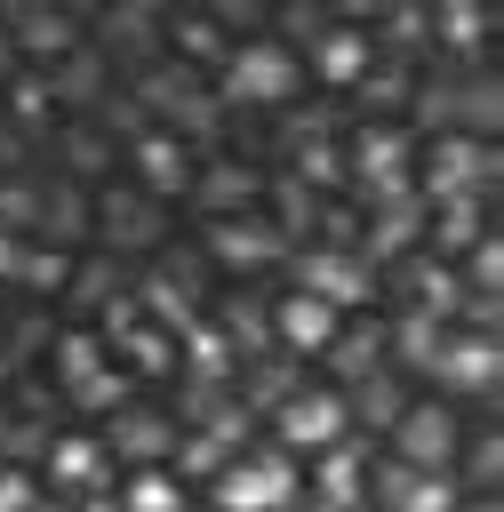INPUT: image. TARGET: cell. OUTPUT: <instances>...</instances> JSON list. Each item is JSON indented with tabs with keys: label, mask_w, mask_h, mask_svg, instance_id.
I'll return each mask as SVG.
<instances>
[{
	"label": "cell",
	"mask_w": 504,
	"mask_h": 512,
	"mask_svg": "<svg viewBox=\"0 0 504 512\" xmlns=\"http://www.w3.org/2000/svg\"><path fill=\"white\" fill-rule=\"evenodd\" d=\"M312 504H336V512L368 504V448L360 440H336V448L312 456Z\"/></svg>",
	"instance_id": "obj_18"
},
{
	"label": "cell",
	"mask_w": 504,
	"mask_h": 512,
	"mask_svg": "<svg viewBox=\"0 0 504 512\" xmlns=\"http://www.w3.org/2000/svg\"><path fill=\"white\" fill-rule=\"evenodd\" d=\"M464 448H472V456H456V464H464L480 488H496V432H480V440H464Z\"/></svg>",
	"instance_id": "obj_30"
},
{
	"label": "cell",
	"mask_w": 504,
	"mask_h": 512,
	"mask_svg": "<svg viewBox=\"0 0 504 512\" xmlns=\"http://www.w3.org/2000/svg\"><path fill=\"white\" fill-rule=\"evenodd\" d=\"M192 200L208 208V224H224V216H256V208H264V168L216 152V160L192 168Z\"/></svg>",
	"instance_id": "obj_11"
},
{
	"label": "cell",
	"mask_w": 504,
	"mask_h": 512,
	"mask_svg": "<svg viewBox=\"0 0 504 512\" xmlns=\"http://www.w3.org/2000/svg\"><path fill=\"white\" fill-rule=\"evenodd\" d=\"M40 80H48L56 112H96V104H104V88H112V64H104V56L80 40V48H72V56H56Z\"/></svg>",
	"instance_id": "obj_19"
},
{
	"label": "cell",
	"mask_w": 504,
	"mask_h": 512,
	"mask_svg": "<svg viewBox=\"0 0 504 512\" xmlns=\"http://www.w3.org/2000/svg\"><path fill=\"white\" fill-rule=\"evenodd\" d=\"M120 144H112V128L96 120V112H64L56 120V160H64V176L72 184H88V176H104V160H112Z\"/></svg>",
	"instance_id": "obj_20"
},
{
	"label": "cell",
	"mask_w": 504,
	"mask_h": 512,
	"mask_svg": "<svg viewBox=\"0 0 504 512\" xmlns=\"http://www.w3.org/2000/svg\"><path fill=\"white\" fill-rule=\"evenodd\" d=\"M104 360H112V352H104V336H96V328H56V336H48V368H56V384H64V392H72L80 376H96Z\"/></svg>",
	"instance_id": "obj_24"
},
{
	"label": "cell",
	"mask_w": 504,
	"mask_h": 512,
	"mask_svg": "<svg viewBox=\"0 0 504 512\" xmlns=\"http://www.w3.org/2000/svg\"><path fill=\"white\" fill-rule=\"evenodd\" d=\"M416 176V128L408 120H360L344 136V184L376 192V184H408Z\"/></svg>",
	"instance_id": "obj_4"
},
{
	"label": "cell",
	"mask_w": 504,
	"mask_h": 512,
	"mask_svg": "<svg viewBox=\"0 0 504 512\" xmlns=\"http://www.w3.org/2000/svg\"><path fill=\"white\" fill-rule=\"evenodd\" d=\"M296 496H304V480H296V456L288 448H240L208 480V504L216 512H288Z\"/></svg>",
	"instance_id": "obj_2"
},
{
	"label": "cell",
	"mask_w": 504,
	"mask_h": 512,
	"mask_svg": "<svg viewBox=\"0 0 504 512\" xmlns=\"http://www.w3.org/2000/svg\"><path fill=\"white\" fill-rule=\"evenodd\" d=\"M200 256H216L232 280H256L264 264L288 256V240H280V224L256 208V216H224V224H208V248H200Z\"/></svg>",
	"instance_id": "obj_9"
},
{
	"label": "cell",
	"mask_w": 504,
	"mask_h": 512,
	"mask_svg": "<svg viewBox=\"0 0 504 512\" xmlns=\"http://www.w3.org/2000/svg\"><path fill=\"white\" fill-rule=\"evenodd\" d=\"M160 232H168V216H160V200H144L136 184H104V192H96V232H88V240H104V248H120V256H144V248H160Z\"/></svg>",
	"instance_id": "obj_8"
},
{
	"label": "cell",
	"mask_w": 504,
	"mask_h": 512,
	"mask_svg": "<svg viewBox=\"0 0 504 512\" xmlns=\"http://www.w3.org/2000/svg\"><path fill=\"white\" fill-rule=\"evenodd\" d=\"M88 232H96V192L72 184V176H40V224H32V240H48V248H80Z\"/></svg>",
	"instance_id": "obj_16"
},
{
	"label": "cell",
	"mask_w": 504,
	"mask_h": 512,
	"mask_svg": "<svg viewBox=\"0 0 504 512\" xmlns=\"http://www.w3.org/2000/svg\"><path fill=\"white\" fill-rule=\"evenodd\" d=\"M40 472H48V488H64V496H96V488L112 480V456H104L96 432H48Z\"/></svg>",
	"instance_id": "obj_14"
},
{
	"label": "cell",
	"mask_w": 504,
	"mask_h": 512,
	"mask_svg": "<svg viewBox=\"0 0 504 512\" xmlns=\"http://www.w3.org/2000/svg\"><path fill=\"white\" fill-rule=\"evenodd\" d=\"M440 344H448V320H440V312H416V304H408V312L392 320V344H384V352H392L400 368H432V352H440Z\"/></svg>",
	"instance_id": "obj_23"
},
{
	"label": "cell",
	"mask_w": 504,
	"mask_h": 512,
	"mask_svg": "<svg viewBox=\"0 0 504 512\" xmlns=\"http://www.w3.org/2000/svg\"><path fill=\"white\" fill-rule=\"evenodd\" d=\"M72 272H80V248L24 240V272H16V288H24V296H64V288H72Z\"/></svg>",
	"instance_id": "obj_22"
},
{
	"label": "cell",
	"mask_w": 504,
	"mask_h": 512,
	"mask_svg": "<svg viewBox=\"0 0 504 512\" xmlns=\"http://www.w3.org/2000/svg\"><path fill=\"white\" fill-rule=\"evenodd\" d=\"M288 256H296V288H304V296H320V304H336V312L368 296V264H360L344 240H304V248H288Z\"/></svg>",
	"instance_id": "obj_10"
},
{
	"label": "cell",
	"mask_w": 504,
	"mask_h": 512,
	"mask_svg": "<svg viewBox=\"0 0 504 512\" xmlns=\"http://www.w3.org/2000/svg\"><path fill=\"white\" fill-rule=\"evenodd\" d=\"M128 400H136V376H128L120 360H104L96 376H80V384L64 392V408H80V416H120Z\"/></svg>",
	"instance_id": "obj_25"
},
{
	"label": "cell",
	"mask_w": 504,
	"mask_h": 512,
	"mask_svg": "<svg viewBox=\"0 0 504 512\" xmlns=\"http://www.w3.org/2000/svg\"><path fill=\"white\" fill-rule=\"evenodd\" d=\"M496 368H504V352H496V336H488V328H472V336H456V328H448V344L432 352V368H424V376H432V384H448V400H456V392H488V384H496Z\"/></svg>",
	"instance_id": "obj_17"
},
{
	"label": "cell",
	"mask_w": 504,
	"mask_h": 512,
	"mask_svg": "<svg viewBox=\"0 0 504 512\" xmlns=\"http://www.w3.org/2000/svg\"><path fill=\"white\" fill-rule=\"evenodd\" d=\"M120 160H128V184H136L144 200H160V208H168L176 192H192V152H184L168 128H144Z\"/></svg>",
	"instance_id": "obj_12"
},
{
	"label": "cell",
	"mask_w": 504,
	"mask_h": 512,
	"mask_svg": "<svg viewBox=\"0 0 504 512\" xmlns=\"http://www.w3.org/2000/svg\"><path fill=\"white\" fill-rule=\"evenodd\" d=\"M336 328H344V312L320 304V296H304V288H288L272 304V352H288V360H320L336 344Z\"/></svg>",
	"instance_id": "obj_13"
},
{
	"label": "cell",
	"mask_w": 504,
	"mask_h": 512,
	"mask_svg": "<svg viewBox=\"0 0 504 512\" xmlns=\"http://www.w3.org/2000/svg\"><path fill=\"white\" fill-rule=\"evenodd\" d=\"M0 24H8V40H16V56H24L32 72H48L56 56H72V48L88 40V24H80V16H56V8H8Z\"/></svg>",
	"instance_id": "obj_15"
},
{
	"label": "cell",
	"mask_w": 504,
	"mask_h": 512,
	"mask_svg": "<svg viewBox=\"0 0 504 512\" xmlns=\"http://www.w3.org/2000/svg\"><path fill=\"white\" fill-rule=\"evenodd\" d=\"M208 88H216V104H240V112H288L304 96V64H296L288 40L256 32V40H232L224 48V64H216Z\"/></svg>",
	"instance_id": "obj_1"
},
{
	"label": "cell",
	"mask_w": 504,
	"mask_h": 512,
	"mask_svg": "<svg viewBox=\"0 0 504 512\" xmlns=\"http://www.w3.org/2000/svg\"><path fill=\"white\" fill-rule=\"evenodd\" d=\"M24 272V232H0V288H16Z\"/></svg>",
	"instance_id": "obj_31"
},
{
	"label": "cell",
	"mask_w": 504,
	"mask_h": 512,
	"mask_svg": "<svg viewBox=\"0 0 504 512\" xmlns=\"http://www.w3.org/2000/svg\"><path fill=\"white\" fill-rule=\"evenodd\" d=\"M288 512H336V504H312V496H296V504H288Z\"/></svg>",
	"instance_id": "obj_33"
},
{
	"label": "cell",
	"mask_w": 504,
	"mask_h": 512,
	"mask_svg": "<svg viewBox=\"0 0 504 512\" xmlns=\"http://www.w3.org/2000/svg\"><path fill=\"white\" fill-rule=\"evenodd\" d=\"M0 512H40V480L24 464H0Z\"/></svg>",
	"instance_id": "obj_29"
},
{
	"label": "cell",
	"mask_w": 504,
	"mask_h": 512,
	"mask_svg": "<svg viewBox=\"0 0 504 512\" xmlns=\"http://www.w3.org/2000/svg\"><path fill=\"white\" fill-rule=\"evenodd\" d=\"M176 432H184V424H176L168 408L128 400L120 416H104V432H96V440H104V456H112V464L144 472V464H168V456H176Z\"/></svg>",
	"instance_id": "obj_7"
},
{
	"label": "cell",
	"mask_w": 504,
	"mask_h": 512,
	"mask_svg": "<svg viewBox=\"0 0 504 512\" xmlns=\"http://www.w3.org/2000/svg\"><path fill=\"white\" fill-rule=\"evenodd\" d=\"M120 512H192V488L168 464H144V472L120 480Z\"/></svg>",
	"instance_id": "obj_21"
},
{
	"label": "cell",
	"mask_w": 504,
	"mask_h": 512,
	"mask_svg": "<svg viewBox=\"0 0 504 512\" xmlns=\"http://www.w3.org/2000/svg\"><path fill=\"white\" fill-rule=\"evenodd\" d=\"M296 64H304V80H320V88H360V72L376 64V40H368V24L328 16V24L296 48Z\"/></svg>",
	"instance_id": "obj_6"
},
{
	"label": "cell",
	"mask_w": 504,
	"mask_h": 512,
	"mask_svg": "<svg viewBox=\"0 0 504 512\" xmlns=\"http://www.w3.org/2000/svg\"><path fill=\"white\" fill-rule=\"evenodd\" d=\"M456 456H464V424H456L448 400H408L392 416V464H408V472H456Z\"/></svg>",
	"instance_id": "obj_5"
},
{
	"label": "cell",
	"mask_w": 504,
	"mask_h": 512,
	"mask_svg": "<svg viewBox=\"0 0 504 512\" xmlns=\"http://www.w3.org/2000/svg\"><path fill=\"white\" fill-rule=\"evenodd\" d=\"M424 224H432V248H448V264H456V256L480 240V200H432Z\"/></svg>",
	"instance_id": "obj_26"
},
{
	"label": "cell",
	"mask_w": 504,
	"mask_h": 512,
	"mask_svg": "<svg viewBox=\"0 0 504 512\" xmlns=\"http://www.w3.org/2000/svg\"><path fill=\"white\" fill-rule=\"evenodd\" d=\"M80 512H120V496H104V488H96V496H80Z\"/></svg>",
	"instance_id": "obj_32"
},
{
	"label": "cell",
	"mask_w": 504,
	"mask_h": 512,
	"mask_svg": "<svg viewBox=\"0 0 504 512\" xmlns=\"http://www.w3.org/2000/svg\"><path fill=\"white\" fill-rule=\"evenodd\" d=\"M344 408H352L360 424H384V432H392V416L408 408V392H400V368H376V376H360V392H344Z\"/></svg>",
	"instance_id": "obj_27"
},
{
	"label": "cell",
	"mask_w": 504,
	"mask_h": 512,
	"mask_svg": "<svg viewBox=\"0 0 504 512\" xmlns=\"http://www.w3.org/2000/svg\"><path fill=\"white\" fill-rule=\"evenodd\" d=\"M32 224H40V176L32 168H8L0 176V232H24L32 240Z\"/></svg>",
	"instance_id": "obj_28"
},
{
	"label": "cell",
	"mask_w": 504,
	"mask_h": 512,
	"mask_svg": "<svg viewBox=\"0 0 504 512\" xmlns=\"http://www.w3.org/2000/svg\"><path fill=\"white\" fill-rule=\"evenodd\" d=\"M272 432L288 456H320L336 440H352V408H344V384H296L280 408H272Z\"/></svg>",
	"instance_id": "obj_3"
}]
</instances>
